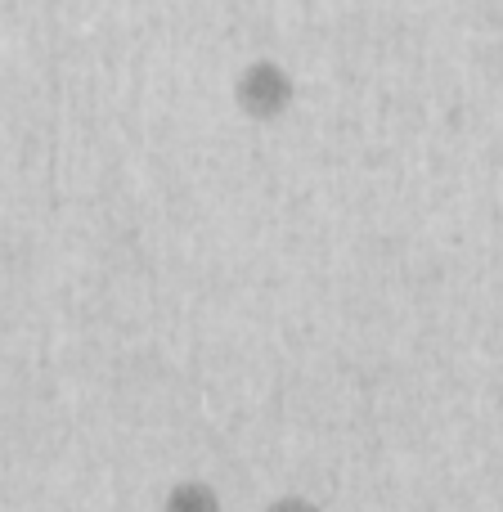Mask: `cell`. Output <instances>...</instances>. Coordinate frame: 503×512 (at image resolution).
<instances>
[{"label":"cell","instance_id":"1","mask_svg":"<svg viewBox=\"0 0 503 512\" xmlns=\"http://www.w3.org/2000/svg\"><path fill=\"white\" fill-rule=\"evenodd\" d=\"M297 104V77L283 68L279 59H252L248 68L234 77V108H239L248 122H279L292 113Z\"/></svg>","mask_w":503,"mask_h":512},{"label":"cell","instance_id":"2","mask_svg":"<svg viewBox=\"0 0 503 512\" xmlns=\"http://www.w3.org/2000/svg\"><path fill=\"white\" fill-rule=\"evenodd\" d=\"M162 512H221V495L212 481H176L162 499Z\"/></svg>","mask_w":503,"mask_h":512},{"label":"cell","instance_id":"3","mask_svg":"<svg viewBox=\"0 0 503 512\" xmlns=\"http://www.w3.org/2000/svg\"><path fill=\"white\" fill-rule=\"evenodd\" d=\"M261 512H324V508L310 504L306 495H279V499H270Z\"/></svg>","mask_w":503,"mask_h":512}]
</instances>
